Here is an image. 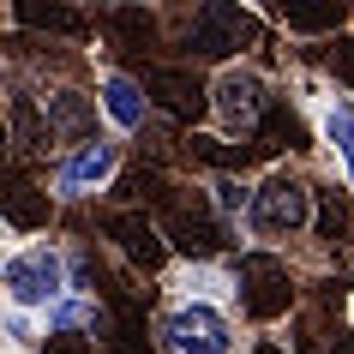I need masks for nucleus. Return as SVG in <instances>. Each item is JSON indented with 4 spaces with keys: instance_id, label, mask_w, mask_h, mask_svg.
Instances as JSON below:
<instances>
[{
    "instance_id": "6e6552de",
    "label": "nucleus",
    "mask_w": 354,
    "mask_h": 354,
    "mask_svg": "<svg viewBox=\"0 0 354 354\" xmlns=\"http://www.w3.org/2000/svg\"><path fill=\"white\" fill-rule=\"evenodd\" d=\"M318 132H324V145H330L336 168L354 192V96H318Z\"/></svg>"
},
{
    "instance_id": "20e7f679",
    "label": "nucleus",
    "mask_w": 354,
    "mask_h": 354,
    "mask_svg": "<svg viewBox=\"0 0 354 354\" xmlns=\"http://www.w3.org/2000/svg\"><path fill=\"white\" fill-rule=\"evenodd\" d=\"M114 168H120V138H102V132H96V138L73 145L55 162V198H60V205L91 198V192H102L114 180Z\"/></svg>"
},
{
    "instance_id": "9d476101",
    "label": "nucleus",
    "mask_w": 354,
    "mask_h": 354,
    "mask_svg": "<svg viewBox=\"0 0 354 354\" xmlns=\"http://www.w3.org/2000/svg\"><path fill=\"white\" fill-rule=\"evenodd\" d=\"M241 282H259V288H282V270L277 264H241ZM282 306H288V295H246V313H259V318H270V313H282Z\"/></svg>"
},
{
    "instance_id": "9b49d317",
    "label": "nucleus",
    "mask_w": 354,
    "mask_h": 354,
    "mask_svg": "<svg viewBox=\"0 0 354 354\" xmlns=\"http://www.w3.org/2000/svg\"><path fill=\"white\" fill-rule=\"evenodd\" d=\"M216 198H210V205H216V216H252V192L259 187H246V180H234V174H216Z\"/></svg>"
},
{
    "instance_id": "423d86ee",
    "label": "nucleus",
    "mask_w": 354,
    "mask_h": 354,
    "mask_svg": "<svg viewBox=\"0 0 354 354\" xmlns=\"http://www.w3.org/2000/svg\"><path fill=\"white\" fill-rule=\"evenodd\" d=\"M252 30V12L241 6H198L187 24V55H234Z\"/></svg>"
},
{
    "instance_id": "f03ea898",
    "label": "nucleus",
    "mask_w": 354,
    "mask_h": 354,
    "mask_svg": "<svg viewBox=\"0 0 354 354\" xmlns=\"http://www.w3.org/2000/svg\"><path fill=\"white\" fill-rule=\"evenodd\" d=\"M156 348L162 354H241L234 318L216 300H174L156 318Z\"/></svg>"
},
{
    "instance_id": "f257e3e1",
    "label": "nucleus",
    "mask_w": 354,
    "mask_h": 354,
    "mask_svg": "<svg viewBox=\"0 0 354 354\" xmlns=\"http://www.w3.org/2000/svg\"><path fill=\"white\" fill-rule=\"evenodd\" d=\"M0 288H6V306L12 313H48L73 295V259L60 241H24L6 252V270H0Z\"/></svg>"
},
{
    "instance_id": "7ed1b4c3",
    "label": "nucleus",
    "mask_w": 354,
    "mask_h": 354,
    "mask_svg": "<svg viewBox=\"0 0 354 354\" xmlns=\"http://www.w3.org/2000/svg\"><path fill=\"white\" fill-rule=\"evenodd\" d=\"M246 223H252V234H259V241L300 234V228L313 223V192H306V180H295L288 168H277V174L252 192V216H246Z\"/></svg>"
},
{
    "instance_id": "ddd939ff",
    "label": "nucleus",
    "mask_w": 354,
    "mask_h": 354,
    "mask_svg": "<svg viewBox=\"0 0 354 354\" xmlns=\"http://www.w3.org/2000/svg\"><path fill=\"white\" fill-rule=\"evenodd\" d=\"M252 354H288V342H270L264 336V342H252Z\"/></svg>"
},
{
    "instance_id": "0eeeda50",
    "label": "nucleus",
    "mask_w": 354,
    "mask_h": 354,
    "mask_svg": "<svg viewBox=\"0 0 354 354\" xmlns=\"http://www.w3.org/2000/svg\"><path fill=\"white\" fill-rule=\"evenodd\" d=\"M96 109L109 114L120 132H145V120H150V96H145V84H138V78H127V73H102V78H96Z\"/></svg>"
},
{
    "instance_id": "1a4fd4ad",
    "label": "nucleus",
    "mask_w": 354,
    "mask_h": 354,
    "mask_svg": "<svg viewBox=\"0 0 354 354\" xmlns=\"http://www.w3.org/2000/svg\"><path fill=\"white\" fill-rule=\"evenodd\" d=\"M114 241H120V252L138 264H162V241H156V228L138 223V216H114Z\"/></svg>"
},
{
    "instance_id": "39448f33",
    "label": "nucleus",
    "mask_w": 354,
    "mask_h": 354,
    "mask_svg": "<svg viewBox=\"0 0 354 354\" xmlns=\"http://www.w3.org/2000/svg\"><path fill=\"white\" fill-rule=\"evenodd\" d=\"M210 102H216V120L223 132H252L264 114V78L252 66H228L216 84H210Z\"/></svg>"
},
{
    "instance_id": "f8f14e48",
    "label": "nucleus",
    "mask_w": 354,
    "mask_h": 354,
    "mask_svg": "<svg viewBox=\"0 0 354 354\" xmlns=\"http://www.w3.org/2000/svg\"><path fill=\"white\" fill-rule=\"evenodd\" d=\"M6 342H12V354L37 348V313H12L6 306Z\"/></svg>"
}]
</instances>
